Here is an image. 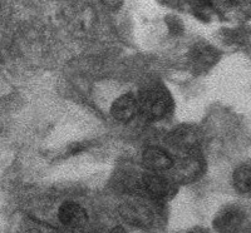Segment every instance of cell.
<instances>
[{"label": "cell", "mask_w": 251, "mask_h": 233, "mask_svg": "<svg viewBox=\"0 0 251 233\" xmlns=\"http://www.w3.org/2000/svg\"><path fill=\"white\" fill-rule=\"evenodd\" d=\"M138 113L147 120H161L169 116L172 107L169 92L161 86L146 87L137 98Z\"/></svg>", "instance_id": "6da1fadb"}, {"label": "cell", "mask_w": 251, "mask_h": 233, "mask_svg": "<svg viewBox=\"0 0 251 233\" xmlns=\"http://www.w3.org/2000/svg\"><path fill=\"white\" fill-rule=\"evenodd\" d=\"M141 187L150 198L154 201H166L176 192L174 183L158 173H147L141 179Z\"/></svg>", "instance_id": "7a4b0ae2"}, {"label": "cell", "mask_w": 251, "mask_h": 233, "mask_svg": "<svg viewBox=\"0 0 251 233\" xmlns=\"http://www.w3.org/2000/svg\"><path fill=\"white\" fill-rule=\"evenodd\" d=\"M201 136L194 127H181L170 136V143L183 153H194L200 144Z\"/></svg>", "instance_id": "3957f363"}, {"label": "cell", "mask_w": 251, "mask_h": 233, "mask_svg": "<svg viewBox=\"0 0 251 233\" xmlns=\"http://www.w3.org/2000/svg\"><path fill=\"white\" fill-rule=\"evenodd\" d=\"M142 162L151 173H162L174 167V160L161 148L151 147L143 152Z\"/></svg>", "instance_id": "277c9868"}, {"label": "cell", "mask_w": 251, "mask_h": 233, "mask_svg": "<svg viewBox=\"0 0 251 233\" xmlns=\"http://www.w3.org/2000/svg\"><path fill=\"white\" fill-rule=\"evenodd\" d=\"M111 113L118 122L128 123L138 113V102L132 94H123L112 104Z\"/></svg>", "instance_id": "5b68a950"}, {"label": "cell", "mask_w": 251, "mask_h": 233, "mask_svg": "<svg viewBox=\"0 0 251 233\" xmlns=\"http://www.w3.org/2000/svg\"><path fill=\"white\" fill-rule=\"evenodd\" d=\"M58 217L63 225L71 228L80 227L87 221L86 210L75 202L63 203L58 212Z\"/></svg>", "instance_id": "8992f818"}, {"label": "cell", "mask_w": 251, "mask_h": 233, "mask_svg": "<svg viewBox=\"0 0 251 233\" xmlns=\"http://www.w3.org/2000/svg\"><path fill=\"white\" fill-rule=\"evenodd\" d=\"M194 153H185L178 162H174L172 168L175 169V174L182 182L194 179L201 169L200 160Z\"/></svg>", "instance_id": "52a82bcc"}, {"label": "cell", "mask_w": 251, "mask_h": 233, "mask_svg": "<svg viewBox=\"0 0 251 233\" xmlns=\"http://www.w3.org/2000/svg\"><path fill=\"white\" fill-rule=\"evenodd\" d=\"M121 213L133 225H147L151 219V210L143 202L129 201L121 206Z\"/></svg>", "instance_id": "ba28073f"}, {"label": "cell", "mask_w": 251, "mask_h": 233, "mask_svg": "<svg viewBox=\"0 0 251 233\" xmlns=\"http://www.w3.org/2000/svg\"><path fill=\"white\" fill-rule=\"evenodd\" d=\"M241 221H243V213L240 212L239 208L226 207L217 214L214 225L220 232L230 233L239 228Z\"/></svg>", "instance_id": "9c48e42d"}, {"label": "cell", "mask_w": 251, "mask_h": 233, "mask_svg": "<svg viewBox=\"0 0 251 233\" xmlns=\"http://www.w3.org/2000/svg\"><path fill=\"white\" fill-rule=\"evenodd\" d=\"M234 185L239 192L251 196V163L237 168L234 174Z\"/></svg>", "instance_id": "30bf717a"}]
</instances>
